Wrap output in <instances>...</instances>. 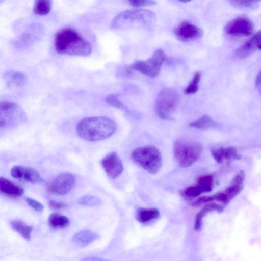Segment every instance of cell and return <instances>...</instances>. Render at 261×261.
Segmentation results:
<instances>
[{
  "label": "cell",
  "mask_w": 261,
  "mask_h": 261,
  "mask_svg": "<svg viewBox=\"0 0 261 261\" xmlns=\"http://www.w3.org/2000/svg\"><path fill=\"white\" fill-rule=\"evenodd\" d=\"M11 176L17 179L31 183L43 181L39 173L34 169L22 166H15L11 170Z\"/></svg>",
  "instance_id": "cell-15"
},
{
  "label": "cell",
  "mask_w": 261,
  "mask_h": 261,
  "mask_svg": "<svg viewBox=\"0 0 261 261\" xmlns=\"http://www.w3.org/2000/svg\"><path fill=\"white\" fill-rule=\"evenodd\" d=\"M12 228L24 239L29 241L31 237L32 227L27 225L21 220H13L10 222Z\"/></svg>",
  "instance_id": "cell-25"
},
{
  "label": "cell",
  "mask_w": 261,
  "mask_h": 261,
  "mask_svg": "<svg viewBox=\"0 0 261 261\" xmlns=\"http://www.w3.org/2000/svg\"><path fill=\"white\" fill-rule=\"evenodd\" d=\"M174 33L179 40L186 42L197 40L203 35L199 27L188 21L179 23L175 29Z\"/></svg>",
  "instance_id": "cell-13"
},
{
  "label": "cell",
  "mask_w": 261,
  "mask_h": 261,
  "mask_svg": "<svg viewBox=\"0 0 261 261\" xmlns=\"http://www.w3.org/2000/svg\"><path fill=\"white\" fill-rule=\"evenodd\" d=\"M178 100V94L174 89L170 88H164L158 95L155 101L154 109L156 114L162 119H170Z\"/></svg>",
  "instance_id": "cell-7"
},
{
  "label": "cell",
  "mask_w": 261,
  "mask_h": 261,
  "mask_svg": "<svg viewBox=\"0 0 261 261\" xmlns=\"http://www.w3.org/2000/svg\"><path fill=\"white\" fill-rule=\"evenodd\" d=\"M101 163L105 172L111 178H117L123 171L122 161L115 152L108 154L101 160Z\"/></svg>",
  "instance_id": "cell-14"
},
{
  "label": "cell",
  "mask_w": 261,
  "mask_h": 261,
  "mask_svg": "<svg viewBox=\"0 0 261 261\" xmlns=\"http://www.w3.org/2000/svg\"><path fill=\"white\" fill-rule=\"evenodd\" d=\"M224 207L216 203H208L203 206L197 214L194 223V229L195 231L199 230L202 226L203 217L209 212L217 211L221 212L223 210Z\"/></svg>",
  "instance_id": "cell-19"
},
{
  "label": "cell",
  "mask_w": 261,
  "mask_h": 261,
  "mask_svg": "<svg viewBox=\"0 0 261 261\" xmlns=\"http://www.w3.org/2000/svg\"><path fill=\"white\" fill-rule=\"evenodd\" d=\"M24 190L21 187L6 178L0 177V194L5 196L16 198L21 197Z\"/></svg>",
  "instance_id": "cell-18"
},
{
  "label": "cell",
  "mask_w": 261,
  "mask_h": 261,
  "mask_svg": "<svg viewBox=\"0 0 261 261\" xmlns=\"http://www.w3.org/2000/svg\"><path fill=\"white\" fill-rule=\"evenodd\" d=\"M52 3L48 0H38L35 2L33 12L36 15L44 16L48 14L51 9Z\"/></svg>",
  "instance_id": "cell-26"
},
{
  "label": "cell",
  "mask_w": 261,
  "mask_h": 261,
  "mask_svg": "<svg viewBox=\"0 0 261 261\" xmlns=\"http://www.w3.org/2000/svg\"><path fill=\"white\" fill-rule=\"evenodd\" d=\"M117 128L115 122L105 116L87 117L81 120L76 125L79 136L89 141L102 140L111 137Z\"/></svg>",
  "instance_id": "cell-2"
},
{
  "label": "cell",
  "mask_w": 261,
  "mask_h": 261,
  "mask_svg": "<svg viewBox=\"0 0 261 261\" xmlns=\"http://www.w3.org/2000/svg\"><path fill=\"white\" fill-rule=\"evenodd\" d=\"M128 2L132 6L136 8L143 6H153L156 4L155 1L148 0H132L128 1Z\"/></svg>",
  "instance_id": "cell-31"
},
{
  "label": "cell",
  "mask_w": 261,
  "mask_h": 261,
  "mask_svg": "<svg viewBox=\"0 0 261 261\" xmlns=\"http://www.w3.org/2000/svg\"><path fill=\"white\" fill-rule=\"evenodd\" d=\"M244 180L245 173L242 170H240L224 190L212 195L199 197L192 205L193 206L197 207L203 204L217 201L221 203L223 207L225 206L242 191Z\"/></svg>",
  "instance_id": "cell-3"
},
{
  "label": "cell",
  "mask_w": 261,
  "mask_h": 261,
  "mask_svg": "<svg viewBox=\"0 0 261 261\" xmlns=\"http://www.w3.org/2000/svg\"><path fill=\"white\" fill-rule=\"evenodd\" d=\"M154 18V13L148 10H126L116 16L112 20L111 27L113 29H118L136 23L147 24L153 21Z\"/></svg>",
  "instance_id": "cell-6"
},
{
  "label": "cell",
  "mask_w": 261,
  "mask_h": 261,
  "mask_svg": "<svg viewBox=\"0 0 261 261\" xmlns=\"http://www.w3.org/2000/svg\"><path fill=\"white\" fill-rule=\"evenodd\" d=\"M54 44L55 50L60 55L86 57L92 51L90 43L70 27L64 28L56 33Z\"/></svg>",
  "instance_id": "cell-1"
},
{
  "label": "cell",
  "mask_w": 261,
  "mask_h": 261,
  "mask_svg": "<svg viewBox=\"0 0 261 261\" xmlns=\"http://www.w3.org/2000/svg\"><path fill=\"white\" fill-rule=\"evenodd\" d=\"M82 261H108L98 257H87L83 258Z\"/></svg>",
  "instance_id": "cell-34"
},
{
  "label": "cell",
  "mask_w": 261,
  "mask_h": 261,
  "mask_svg": "<svg viewBox=\"0 0 261 261\" xmlns=\"http://www.w3.org/2000/svg\"><path fill=\"white\" fill-rule=\"evenodd\" d=\"M74 177L70 173L57 176L47 185L46 191L50 194L63 195L69 193L75 185Z\"/></svg>",
  "instance_id": "cell-11"
},
{
  "label": "cell",
  "mask_w": 261,
  "mask_h": 261,
  "mask_svg": "<svg viewBox=\"0 0 261 261\" xmlns=\"http://www.w3.org/2000/svg\"><path fill=\"white\" fill-rule=\"evenodd\" d=\"M202 151L200 143L182 138L177 139L173 144V154L178 165L187 168L199 158Z\"/></svg>",
  "instance_id": "cell-4"
},
{
  "label": "cell",
  "mask_w": 261,
  "mask_h": 261,
  "mask_svg": "<svg viewBox=\"0 0 261 261\" xmlns=\"http://www.w3.org/2000/svg\"><path fill=\"white\" fill-rule=\"evenodd\" d=\"M25 114L17 103L9 101H0V128H8L20 124Z\"/></svg>",
  "instance_id": "cell-9"
},
{
  "label": "cell",
  "mask_w": 261,
  "mask_h": 261,
  "mask_svg": "<svg viewBox=\"0 0 261 261\" xmlns=\"http://www.w3.org/2000/svg\"><path fill=\"white\" fill-rule=\"evenodd\" d=\"M105 101L112 107L123 110L127 113H130V111L120 100L117 95L116 94H110L108 95L105 98Z\"/></svg>",
  "instance_id": "cell-28"
},
{
  "label": "cell",
  "mask_w": 261,
  "mask_h": 261,
  "mask_svg": "<svg viewBox=\"0 0 261 261\" xmlns=\"http://www.w3.org/2000/svg\"><path fill=\"white\" fill-rule=\"evenodd\" d=\"M27 203L32 208L37 212H41L43 210V206L39 202L31 198L27 197L25 198Z\"/></svg>",
  "instance_id": "cell-32"
},
{
  "label": "cell",
  "mask_w": 261,
  "mask_h": 261,
  "mask_svg": "<svg viewBox=\"0 0 261 261\" xmlns=\"http://www.w3.org/2000/svg\"><path fill=\"white\" fill-rule=\"evenodd\" d=\"M98 235L89 230H84L75 233L72 238L73 243L79 247H85L98 238Z\"/></svg>",
  "instance_id": "cell-20"
},
{
  "label": "cell",
  "mask_w": 261,
  "mask_h": 261,
  "mask_svg": "<svg viewBox=\"0 0 261 261\" xmlns=\"http://www.w3.org/2000/svg\"><path fill=\"white\" fill-rule=\"evenodd\" d=\"M189 126L198 129H207L217 127L218 124L210 116L203 115L197 120L191 122Z\"/></svg>",
  "instance_id": "cell-23"
},
{
  "label": "cell",
  "mask_w": 261,
  "mask_h": 261,
  "mask_svg": "<svg viewBox=\"0 0 261 261\" xmlns=\"http://www.w3.org/2000/svg\"><path fill=\"white\" fill-rule=\"evenodd\" d=\"M160 215L159 211L155 208H140L136 213V218L142 223H147L157 219Z\"/></svg>",
  "instance_id": "cell-22"
},
{
  "label": "cell",
  "mask_w": 261,
  "mask_h": 261,
  "mask_svg": "<svg viewBox=\"0 0 261 261\" xmlns=\"http://www.w3.org/2000/svg\"><path fill=\"white\" fill-rule=\"evenodd\" d=\"M48 204L51 208L55 210L63 209L66 206V205L63 203L57 202L53 200L49 201Z\"/></svg>",
  "instance_id": "cell-33"
},
{
  "label": "cell",
  "mask_w": 261,
  "mask_h": 261,
  "mask_svg": "<svg viewBox=\"0 0 261 261\" xmlns=\"http://www.w3.org/2000/svg\"><path fill=\"white\" fill-rule=\"evenodd\" d=\"M166 58L164 50L158 49L150 58L146 61H136L130 65L129 68L148 77L155 78L159 76L162 65Z\"/></svg>",
  "instance_id": "cell-8"
},
{
  "label": "cell",
  "mask_w": 261,
  "mask_h": 261,
  "mask_svg": "<svg viewBox=\"0 0 261 261\" xmlns=\"http://www.w3.org/2000/svg\"><path fill=\"white\" fill-rule=\"evenodd\" d=\"M132 161L151 174L156 173L162 165V156L155 146L147 145L136 148L131 154Z\"/></svg>",
  "instance_id": "cell-5"
},
{
  "label": "cell",
  "mask_w": 261,
  "mask_h": 261,
  "mask_svg": "<svg viewBox=\"0 0 261 261\" xmlns=\"http://www.w3.org/2000/svg\"><path fill=\"white\" fill-rule=\"evenodd\" d=\"M214 178L212 174L200 176L197 178L196 185L186 188L182 195L186 197L193 198L210 192L214 186Z\"/></svg>",
  "instance_id": "cell-12"
},
{
  "label": "cell",
  "mask_w": 261,
  "mask_h": 261,
  "mask_svg": "<svg viewBox=\"0 0 261 261\" xmlns=\"http://www.w3.org/2000/svg\"><path fill=\"white\" fill-rule=\"evenodd\" d=\"M48 222L49 226L55 229H62L67 227L70 221L65 216L57 213H53L48 217Z\"/></svg>",
  "instance_id": "cell-24"
},
{
  "label": "cell",
  "mask_w": 261,
  "mask_h": 261,
  "mask_svg": "<svg viewBox=\"0 0 261 261\" xmlns=\"http://www.w3.org/2000/svg\"><path fill=\"white\" fill-rule=\"evenodd\" d=\"M260 37L261 33L259 31L236 49V57L241 59H245L257 50H260Z\"/></svg>",
  "instance_id": "cell-16"
},
{
  "label": "cell",
  "mask_w": 261,
  "mask_h": 261,
  "mask_svg": "<svg viewBox=\"0 0 261 261\" xmlns=\"http://www.w3.org/2000/svg\"><path fill=\"white\" fill-rule=\"evenodd\" d=\"M255 85L259 91L260 90V72L257 74L256 80H255Z\"/></svg>",
  "instance_id": "cell-35"
},
{
  "label": "cell",
  "mask_w": 261,
  "mask_h": 261,
  "mask_svg": "<svg viewBox=\"0 0 261 261\" xmlns=\"http://www.w3.org/2000/svg\"><path fill=\"white\" fill-rule=\"evenodd\" d=\"M211 153L215 161L220 164L240 159L237 150L232 146L213 147Z\"/></svg>",
  "instance_id": "cell-17"
},
{
  "label": "cell",
  "mask_w": 261,
  "mask_h": 261,
  "mask_svg": "<svg viewBox=\"0 0 261 261\" xmlns=\"http://www.w3.org/2000/svg\"><path fill=\"white\" fill-rule=\"evenodd\" d=\"M200 79V72L199 71L196 72L192 80L184 89V93L186 95H189L193 94L197 92L199 89V84Z\"/></svg>",
  "instance_id": "cell-27"
},
{
  "label": "cell",
  "mask_w": 261,
  "mask_h": 261,
  "mask_svg": "<svg viewBox=\"0 0 261 261\" xmlns=\"http://www.w3.org/2000/svg\"><path fill=\"white\" fill-rule=\"evenodd\" d=\"M1 1H0V3H1Z\"/></svg>",
  "instance_id": "cell-36"
},
{
  "label": "cell",
  "mask_w": 261,
  "mask_h": 261,
  "mask_svg": "<svg viewBox=\"0 0 261 261\" xmlns=\"http://www.w3.org/2000/svg\"><path fill=\"white\" fill-rule=\"evenodd\" d=\"M224 30L230 36L247 37L252 34L254 25L247 17L241 16L229 22L225 27Z\"/></svg>",
  "instance_id": "cell-10"
},
{
  "label": "cell",
  "mask_w": 261,
  "mask_h": 261,
  "mask_svg": "<svg viewBox=\"0 0 261 261\" xmlns=\"http://www.w3.org/2000/svg\"><path fill=\"white\" fill-rule=\"evenodd\" d=\"M4 77L9 85L16 87L23 86L27 81L23 73L13 70L7 71L4 73Z\"/></svg>",
  "instance_id": "cell-21"
},
{
  "label": "cell",
  "mask_w": 261,
  "mask_h": 261,
  "mask_svg": "<svg viewBox=\"0 0 261 261\" xmlns=\"http://www.w3.org/2000/svg\"><path fill=\"white\" fill-rule=\"evenodd\" d=\"M78 202L86 206H97L101 204V201L99 198L93 196L86 195L81 197Z\"/></svg>",
  "instance_id": "cell-30"
},
{
  "label": "cell",
  "mask_w": 261,
  "mask_h": 261,
  "mask_svg": "<svg viewBox=\"0 0 261 261\" xmlns=\"http://www.w3.org/2000/svg\"><path fill=\"white\" fill-rule=\"evenodd\" d=\"M233 6L241 9H253L257 7L259 1H232L230 2Z\"/></svg>",
  "instance_id": "cell-29"
}]
</instances>
